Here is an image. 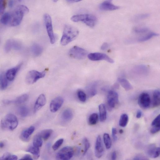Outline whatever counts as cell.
I'll use <instances>...</instances> for the list:
<instances>
[{
    "mask_svg": "<svg viewBox=\"0 0 160 160\" xmlns=\"http://www.w3.org/2000/svg\"><path fill=\"white\" fill-rule=\"evenodd\" d=\"M79 34L78 29L70 25H65L64 28L63 34L61 40L62 46H66L74 40Z\"/></svg>",
    "mask_w": 160,
    "mask_h": 160,
    "instance_id": "1",
    "label": "cell"
},
{
    "mask_svg": "<svg viewBox=\"0 0 160 160\" xmlns=\"http://www.w3.org/2000/svg\"><path fill=\"white\" fill-rule=\"evenodd\" d=\"M29 11L27 7L25 5L18 6L13 12H11V19L9 25L15 27L19 25L25 14Z\"/></svg>",
    "mask_w": 160,
    "mask_h": 160,
    "instance_id": "2",
    "label": "cell"
},
{
    "mask_svg": "<svg viewBox=\"0 0 160 160\" xmlns=\"http://www.w3.org/2000/svg\"><path fill=\"white\" fill-rule=\"evenodd\" d=\"M71 20L75 22H83L87 26L93 27L96 25L97 19V17L92 14H80L72 16Z\"/></svg>",
    "mask_w": 160,
    "mask_h": 160,
    "instance_id": "3",
    "label": "cell"
},
{
    "mask_svg": "<svg viewBox=\"0 0 160 160\" xmlns=\"http://www.w3.org/2000/svg\"><path fill=\"white\" fill-rule=\"evenodd\" d=\"M18 125V121L17 117L12 114H7L1 121V127L3 129L12 130L15 129Z\"/></svg>",
    "mask_w": 160,
    "mask_h": 160,
    "instance_id": "4",
    "label": "cell"
},
{
    "mask_svg": "<svg viewBox=\"0 0 160 160\" xmlns=\"http://www.w3.org/2000/svg\"><path fill=\"white\" fill-rule=\"evenodd\" d=\"M74 154L73 148L70 147H66L62 148L57 153L56 158L58 160H69L73 157Z\"/></svg>",
    "mask_w": 160,
    "mask_h": 160,
    "instance_id": "5",
    "label": "cell"
},
{
    "mask_svg": "<svg viewBox=\"0 0 160 160\" xmlns=\"http://www.w3.org/2000/svg\"><path fill=\"white\" fill-rule=\"evenodd\" d=\"M70 56L75 59L82 60L88 56V52L84 49L77 46L72 47L69 50Z\"/></svg>",
    "mask_w": 160,
    "mask_h": 160,
    "instance_id": "6",
    "label": "cell"
},
{
    "mask_svg": "<svg viewBox=\"0 0 160 160\" xmlns=\"http://www.w3.org/2000/svg\"><path fill=\"white\" fill-rule=\"evenodd\" d=\"M46 75V72H40L36 70H32L29 72L26 78V82L28 84H32L37 82L40 79L44 77Z\"/></svg>",
    "mask_w": 160,
    "mask_h": 160,
    "instance_id": "7",
    "label": "cell"
},
{
    "mask_svg": "<svg viewBox=\"0 0 160 160\" xmlns=\"http://www.w3.org/2000/svg\"><path fill=\"white\" fill-rule=\"evenodd\" d=\"M44 19L50 42L52 44H53L55 42V38L53 31L51 18L49 14L46 13L44 16Z\"/></svg>",
    "mask_w": 160,
    "mask_h": 160,
    "instance_id": "8",
    "label": "cell"
},
{
    "mask_svg": "<svg viewBox=\"0 0 160 160\" xmlns=\"http://www.w3.org/2000/svg\"><path fill=\"white\" fill-rule=\"evenodd\" d=\"M118 94L117 92L110 90L108 93L107 104L109 110H112L119 103Z\"/></svg>",
    "mask_w": 160,
    "mask_h": 160,
    "instance_id": "9",
    "label": "cell"
},
{
    "mask_svg": "<svg viewBox=\"0 0 160 160\" xmlns=\"http://www.w3.org/2000/svg\"><path fill=\"white\" fill-rule=\"evenodd\" d=\"M88 59L92 61H97L104 60L111 63H113L114 61L113 59L105 54L95 53H91L88 55Z\"/></svg>",
    "mask_w": 160,
    "mask_h": 160,
    "instance_id": "10",
    "label": "cell"
},
{
    "mask_svg": "<svg viewBox=\"0 0 160 160\" xmlns=\"http://www.w3.org/2000/svg\"><path fill=\"white\" fill-rule=\"evenodd\" d=\"M151 102L149 94L146 93H143L140 94L138 100V103L139 106L144 110H147L150 107Z\"/></svg>",
    "mask_w": 160,
    "mask_h": 160,
    "instance_id": "11",
    "label": "cell"
},
{
    "mask_svg": "<svg viewBox=\"0 0 160 160\" xmlns=\"http://www.w3.org/2000/svg\"><path fill=\"white\" fill-rule=\"evenodd\" d=\"M21 45L18 41L12 39L7 40L5 45L4 49L6 53H8L11 49L16 50H20Z\"/></svg>",
    "mask_w": 160,
    "mask_h": 160,
    "instance_id": "12",
    "label": "cell"
},
{
    "mask_svg": "<svg viewBox=\"0 0 160 160\" xmlns=\"http://www.w3.org/2000/svg\"><path fill=\"white\" fill-rule=\"evenodd\" d=\"M64 102L63 99L61 97H58L53 99L50 104V110L52 113H55L59 110Z\"/></svg>",
    "mask_w": 160,
    "mask_h": 160,
    "instance_id": "13",
    "label": "cell"
},
{
    "mask_svg": "<svg viewBox=\"0 0 160 160\" xmlns=\"http://www.w3.org/2000/svg\"><path fill=\"white\" fill-rule=\"evenodd\" d=\"M104 148L101 137L99 136L96 139L95 147V154L98 158H100L104 155Z\"/></svg>",
    "mask_w": 160,
    "mask_h": 160,
    "instance_id": "14",
    "label": "cell"
},
{
    "mask_svg": "<svg viewBox=\"0 0 160 160\" xmlns=\"http://www.w3.org/2000/svg\"><path fill=\"white\" fill-rule=\"evenodd\" d=\"M146 153L148 156L152 158H156L160 155V148L157 147L155 144H150L146 150Z\"/></svg>",
    "mask_w": 160,
    "mask_h": 160,
    "instance_id": "15",
    "label": "cell"
},
{
    "mask_svg": "<svg viewBox=\"0 0 160 160\" xmlns=\"http://www.w3.org/2000/svg\"><path fill=\"white\" fill-rule=\"evenodd\" d=\"M99 8L101 10L107 11L117 10L120 7L113 4L111 1H107L101 4Z\"/></svg>",
    "mask_w": 160,
    "mask_h": 160,
    "instance_id": "16",
    "label": "cell"
},
{
    "mask_svg": "<svg viewBox=\"0 0 160 160\" xmlns=\"http://www.w3.org/2000/svg\"><path fill=\"white\" fill-rule=\"evenodd\" d=\"M29 96L27 94H25L21 95L14 100H5L3 101V103L6 104H21L25 102L28 99Z\"/></svg>",
    "mask_w": 160,
    "mask_h": 160,
    "instance_id": "17",
    "label": "cell"
},
{
    "mask_svg": "<svg viewBox=\"0 0 160 160\" xmlns=\"http://www.w3.org/2000/svg\"><path fill=\"white\" fill-rule=\"evenodd\" d=\"M22 64H20L18 66L10 69L7 71L5 74L7 79L9 81H12L15 79L18 72L21 68Z\"/></svg>",
    "mask_w": 160,
    "mask_h": 160,
    "instance_id": "18",
    "label": "cell"
},
{
    "mask_svg": "<svg viewBox=\"0 0 160 160\" xmlns=\"http://www.w3.org/2000/svg\"><path fill=\"white\" fill-rule=\"evenodd\" d=\"M47 99L44 94H40L36 100L35 106L34 111L36 112L40 110V109L46 104Z\"/></svg>",
    "mask_w": 160,
    "mask_h": 160,
    "instance_id": "19",
    "label": "cell"
},
{
    "mask_svg": "<svg viewBox=\"0 0 160 160\" xmlns=\"http://www.w3.org/2000/svg\"><path fill=\"white\" fill-rule=\"evenodd\" d=\"M35 129V127L32 126L23 130L21 135V139L25 141H27L30 139V137L34 132Z\"/></svg>",
    "mask_w": 160,
    "mask_h": 160,
    "instance_id": "20",
    "label": "cell"
},
{
    "mask_svg": "<svg viewBox=\"0 0 160 160\" xmlns=\"http://www.w3.org/2000/svg\"><path fill=\"white\" fill-rule=\"evenodd\" d=\"M160 115H159L152 122L150 133L155 134L159 132L160 130Z\"/></svg>",
    "mask_w": 160,
    "mask_h": 160,
    "instance_id": "21",
    "label": "cell"
},
{
    "mask_svg": "<svg viewBox=\"0 0 160 160\" xmlns=\"http://www.w3.org/2000/svg\"><path fill=\"white\" fill-rule=\"evenodd\" d=\"M73 117V113L70 108L65 109L62 113L61 118L63 121L67 122L71 120Z\"/></svg>",
    "mask_w": 160,
    "mask_h": 160,
    "instance_id": "22",
    "label": "cell"
},
{
    "mask_svg": "<svg viewBox=\"0 0 160 160\" xmlns=\"http://www.w3.org/2000/svg\"><path fill=\"white\" fill-rule=\"evenodd\" d=\"M26 151L32 154L35 159H38L40 156V148L36 147L33 145L28 147Z\"/></svg>",
    "mask_w": 160,
    "mask_h": 160,
    "instance_id": "23",
    "label": "cell"
},
{
    "mask_svg": "<svg viewBox=\"0 0 160 160\" xmlns=\"http://www.w3.org/2000/svg\"><path fill=\"white\" fill-rule=\"evenodd\" d=\"M152 106L153 107H156L160 105V92L158 90H155L153 94Z\"/></svg>",
    "mask_w": 160,
    "mask_h": 160,
    "instance_id": "24",
    "label": "cell"
},
{
    "mask_svg": "<svg viewBox=\"0 0 160 160\" xmlns=\"http://www.w3.org/2000/svg\"><path fill=\"white\" fill-rule=\"evenodd\" d=\"M99 107L100 121L101 122H104L107 118V111L105 106L104 104H101L99 105Z\"/></svg>",
    "mask_w": 160,
    "mask_h": 160,
    "instance_id": "25",
    "label": "cell"
},
{
    "mask_svg": "<svg viewBox=\"0 0 160 160\" xmlns=\"http://www.w3.org/2000/svg\"><path fill=\"white\" fill-rule=\"evenodd\" d=\"M97 84L96 83L91 84L86 88L87 93L90 97H93L96 95L97 93Z\"/></svg>",
    "mask_w": 160,
    "mask_h": 160,
    "instance_id": "26",
    "label": "cell"
},
{
    "mask_svg": "<svg viewBox=\"0 0 160 160\" xmlns=\"http://www.w3.org/2000/svg\"><path fill=\"white\" fill-rule=\"evenodd\" d=\"M118 81L123 88L126 91H129L133 89V87L127 80L124 78H120Z\"/></svg>",
    "mask_w": 160,
    "mask_h": 160,
    "instance_id": "27",
    "label": "cell"
},
{
    "mask_svg": "<svg viewBox=\"0 0 160 160\" xmlns=\"http://www.w3.org/2000/svg\"><path fill=\"white\" fill-rule=\"evenodd\" d=\"M31 51L34 56H38L42 53L43 51L42 47L38 44H34L31 47Z\"/></svg>",
    "mask_w": 160,
    "mask_h": 160,
    "instance_id": "28",
    "label": "cell"
},
{
    "mask_svg": "<svg viewBox=\"0 0 160 160\" xmlns=\"http://www.w3.org/2000/svg\"><path fill=\"white\" fill-rule=\"evenodd\" d=\"M53 132L51 129H47L42 130L39 133L42 139L45 141H47L50 137Z\"/></svg>",
    "mask_w": 160,
    "mask_h": 160,
    "instance_id": "29",
    "label": "cell"
},
{
    "mask_svg": "<svg viewBox=\"0 0 160 160\" xmlns=\"http://www.w3.org/2000/svg\"><path fill=\"white\" fill-rule=\"evenodd\" d=\"M159 35L154 32H150L147 34L140 37L138 39V41L140 42H144L147 41L153 38L158 36Z\"/></svg>",
    "mask_w": 160,
    "mask_h": 160,
    "instance_id": "30",
    "label": "cell"
},
{
    "mask_svg": "<svg viewBox=\"0 0 160 160\" xmlns=\"http://www.w3.org/2000/svg\"><path fill=\"white\" fill-rule=\"evenodd\" d=\"M11 19V12H7L4 13L1 19V23L4 25H9Z\"/></svg>",
    "mask_w": 160,
    "mask_h": 160,
    "instance_id": "31",
    "label": "cell"
},
{
    "mask_svg": "<svg viewBox=\"0 0 160 160\" xmlns=\"http://www.w3.org/2000/svg\"><path fill=\"white\" fill-rule=\"evenodd\" d=\"M1 88L2 90H5L8 85V80L4 73L1 75Z\"/></svg>",
    "mask_w": 160,
    "mask_h": 160,
    "instance_id": "32",
    "label": "cell"
},
{
    "mask_svg": "<svg viewBox=\"0 0 160 160\" xmlns=\"http://www.w3.org/2000/svg\"><path fill=\"white\" fill-rule=\"evenodd\" d=\"M129 120L128 115L123 114L121 116L119 121V126L122 127H125L127 125Z\"/></svg>",
    "mask_w": 160,
    "mask_h": 160,
    "instance_id": "33",
    "label": "cell"
},
{
    "mask_svg": "<svg viewBox=\"0 0 160 160\" xmlns=\"http://www.w3.org/2000/svg\"><path fill=\"white\" fill-rule=\"evenodd\" d=\"M19 115L22 117H26L30 113L28 108L26 106H24L20 107L18 110Z\"/></svg>",
    "mask_w": 160,
    "mask_h": 160,
    "instance_id": "34",
    "label": "cell"
},
{
    "mask_svg": "<svg viewBox=\"0 0 160 160\" xmlns=\"http://www.w3.org/2000/svg\"><path fill=\"white\" fill-rule=\"evenodd\" d=\"M42 139V138L39 134L36 135L34 138L33 145L36 147H41L43 143Z\"/></svg>",
    "mask_w": 160,
    "mask_h": 160,
    "instance_id": "35",
    "label": "cell"
},
{
    "mask_svg": "<svg viewBox=\"0 0 160 160\" xmlns=\"http://www.w3.org/2000/svg\"><path fill=\"white\" fill-rule=\"evenodd\" d=\"M99 119V116L96 113H93L90 116L88 123L90 125H94L96 124Z\"/></svg>",
    "mask_w": 160,
    "mask_h": 160,
    "instance_id": "36",
    "label": "cell"
},
{
    "mask_svg": "<svg viewBox=\"0 0 160 160\" xmlns=\"http://www.w3.org/2000/svg\"><path fill=\"white\" fill-rule=\"evenodd\" d=\"M104 141L106 149H110L112 146V141L109 134L107 133L104 134Z\"/></svg>",
    "mask_w": 160,
    "mask_h": 160,
    "instance_id": "37",
    "label": "cell"
},
{
    "mask_svg": "<svg viewBox=\"0 0 160 160\" xmlns=\"http://www.w3.org/2000/svg\"><path fill=\"white\" fill-rule=\"evenodd\" d=\"M1 160H15L18 159V157L16 155H11L10 153L7 152L4 154L0 159Z\"/></svg>",
    "mask_w": 160,
    "mask_h": 160,
    "instance_id": "38",
    "label": "cell"
},
{
    "mask_svg": "<svg viewBox=\"0 0 160 160\" xmlns=\"http://www.w3.org/2000/svg\"><path fill=\"white\" fill-rule=\"evenodd\" d=\"M149 30V28L145 27H136L133 29L134 32L136 33H144L148 32Z\"/></svg>",
    "mask_w": 160,
    "mask_h": 160,
    "instance_id": "39",
    "label": "cell"
},
{
    "mask_svg": "<svg viewBox=\"0 0 160 160\" xmlns=\"http://www.w3.org/2000/svg\"><path fill=\"white\" fill-rule=\"evenodd\" d=\"M78 97L79 100L82 102H85L86 100V93L81 90H78L77 93Z\"/></svg>",
    "mask_w": 160,
    "mask_h": 160,
    "instance_id": "40",
    "label": "cell"
},
{
    "mask_svg": "<svg viewBox=\"0 0 160 160\" xmlns=\"http://www.w3.org/2000/svg\"><path fill=\"white\" fill-rule=\"evenodd\" d=\"M83 141L84 145V155H85L87 153V151L90 149V145L89 140L86 137H84V138Z\"/></svg>",
    "mask_w": 160,
    "mask_h": 160,
    "instance_id": "41",
    "label": "cell"
},
{
    "mask_svg": "<svg viewBox=\"0 0 160 160\" xmlns=\"http://www.w3.org/2000/svg\"><path fill=\"white\" fill-rule=\"evenodd\" d=\"M64 140L63 139H60L57 140L54 144L53 146V149L54 150L59 149L63 143Z\"/></svg>",
    "mask_w": 160,
    "mask_h": 160,
    "instance_id": "42",
    "label": "cell"
},
{
    "mask_svg": "<svg viewBox=\"0 0 160 160\" xmlns=\"http://www.w3.org/2000/svg\"><path fill=\"white\" fill-rule=\"evenodd\" d=\"M150 16V14L148 13H144L140 14L136 16L135 19L136 21H139L148 18Z\"/></svg>",
    "mask_w": 160,
    "mask_h": 160,
    "instance_id": "43",
    "label": "cell"
},
{
    "mask_svg": "<svg viewBox=\"0 0 160 160\" xmlns=\"http://www.w3.org/2000/svg\"><path fill=\"white\" fill-rule=\"evenodd\" d=\"M6 4V1H0V13H1V14H3L4 13Z\"/></svg>",
    "mask_w": 160,
    "mask_h": 160,
    "instance_id": "44",
    "label": "cell"
},
{
    "mask_svg": "<svg viewBox=\"0 0 160 160\" xmlns=\"http://www.w3.org/2000/svg\"><path fill=\"white\" fill-rule=\"evenodd\" d=\"M117 133V129L115 128H113L112 129V135L113 141L114 142L117 141L118 140V137L116 135Z\"/></svg>",
    "mask_w": 160,
    "mask_h": 160,
    "instance_id": "45",
    "label": "cell"
},
{
    "mask_svg": "<svg viewBox=\"0 0 160 160\" xmlns=\"http://www.w3.org/2000/svg\"><path fill=\"white\" fill-rule=\"evenodd\" d=\"M109 47L108 44L106 42H105L101 45V50H106Z\"/></svg>",
    "mask_w": 160,
    "mask_h": 160,
    "instance_id": "46",
    "label": "cell"
},
{
    "mask_svg": "<svg viewBox=\"0 0 160 160\" xmlns=\"http://www.w3.org/2000/svg\"><path fill=\"white\" fill-rule=\"evenodd\" d=\"M20 160H33V159L30 155H26L22 158Z\"/></svg>",
    "mask_w": 160,
    "mask_h": 160,
    "instance_id": "47",
    "label": "cell"
},
{
    "mask_svg": "<svg viewBox=\"0 0 160 160\" xmlns=\"http://www.w3.org/2000/svg\"><path fill=\"white\" fill-rule=\"evenodd\" d=\"M147 159L144 158V156L141 155H138L134 158V160H144Z\"/></svg>",
    "mask_w": 160,
    "mask_h": 160,
    "instance_id": "48",
    "label": "cell"
},
{
    "mask_svg": "<svg viewBox=\"0 0 160 160\" xmlns=\"http://www.w3.org/2000/svg\"><path fill=\"white\" fill-rule=\"evenodd\" d=\"M142 116V112L141 110L137 111L136 115V117L137 119H140Z\"/></svg>",
    "mask_w": 160,
    "mask_h": 160,
    "instance_id": "49",
    "label": "cell"
},
{
    "mask_svg": "<svg viewBox=\"0 0 160 160\" xmlns=\"http://www.w3.org/2000/svg\"><path fill=\"white\" fill-rule=\"evenodd\" d=\"M117 158V155L115 151H113L112 153L111 156V159L112 160H114L116 159Z\"/></svg>",
    "mask_w": 160,
    "mask_h": 160,
    "instance_id": "50",
    "label": "cell"
},
{
    "mask_svg": "<svg viewBox=\"0 0 160 160\" xmlns=\"http://www.w3.org/2000/svg\"><path fill=\"white\" fill-rule=\"evenodd\" d=\"M67 1L70 3H73L79 2L81 1H80V0H68Z\"/></svg>",
    "mask_w": 160,
    "mask_h": 160,
    "instance_id": "51",
    "label": "cell"
},
{
    "mask_svg": "<svg viewBox=\"0 0 160 160\" xmlns=\"http://www.w3.org/2000/svg\"><path fill=\"white\" fill-rule=\"evenodd\" d=\"M14 4V1H10L9 2V6L10 8H11L13 7Z\"/></svg>",
    "mask_w": 160,
    "mask_h": 160,
    "instance_id": "52",
    "label": "cell"
},
{
    "mask_svg": "<svg viewBox=\"0 0 160 160\" xmlns=\"http://www.w3.org/2000/svg\"><path fill=\"white\" fill-rule=\"evenodd\" d=\"M4 146V143L2 142H1V143H0V147H1V148H3Z\"/></svg>",
    "mask_w": 160,
    "mask_h": 160,
    "instance_id": "53",
    "label": "cell"
},
{
    "mask_svg": "<svg viewBox=\"0 0 160 160\" xmlns=\"http://www.w3.org/2000/svg\"><path fill=\"white\" fill-rule=\"evenodd\" d=\"M123 130L122 129H120L119 131V133L121 134H122L123 133Z\"/></svg>",
    "mask_w": 160,
    "mask_h": 160,
    "instance_id": "54",
    "label": "cell"
},
{
    "mask_svg": "<svg viewBox=\"0 0 160 160\" xmlns=\"http://www.w3.org/2000/svg\"><path fill=\"white\" fill-rule=\"evenodd\" d=\"M50 143H48L47 145V147L48 148L50 147Z\"/></svg>",
    "mask_w": 160,
    "mask_h": 160,
    "instance_id": "55",
    "label": "cell"
},
{
    "mask_svg": "<svg viewBox=\"0 0 160 160\" xmlns=\"http://www.w3.org/2000/svg\"><path fill=\"white\" fill-rule=\"evenodd\" d=\"M57 1H55V0H54V1H53L54 2H56Z\"/></svg>",
    "mask_w": 160,
    "mask_h": 160,
    "instance_id": "56",
    "label": "cell"
}]
</instances>
